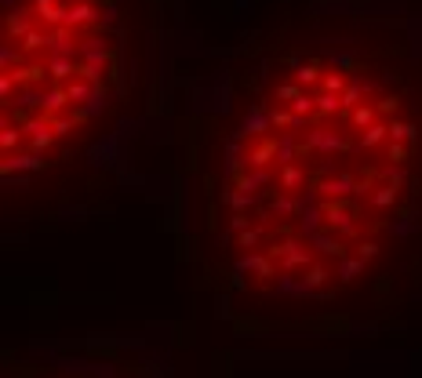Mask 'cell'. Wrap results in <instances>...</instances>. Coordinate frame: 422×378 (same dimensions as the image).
<instances>
[{
	"label": "cell",
	"instance_id": "6da1fadb",
	"mask_svg": "<svg viewBox=\"0 0 422 378\" xmlns=\"http://www.w3.org/2000/svg\"><path fill=\"white\" fill-rule=\"evenodd\" d=\"M182 229L248 334H357L422 305V11L320 0L190 99Z\"/></svg>",
	"mask_w": 422,
	"mask_h": 378
},
{
	"label": "cell",
	"instance_id": "7a4b0ae2",
	"mask_svg": "<svg viewBox=\"0 0 422 378\" xmlns=\"http://www.w3.org/2000/svg\"><path fill=\"white\" fill-rule=\"evenodd\" d=\"M146 0H0V211L26 222L73 197L143 113Z\"/></svg>",
	"mask_w": 422,
	"mask_h": 378
},
{
	"label": "cell",
	"instance_id": "3957f363",
	"mask_svg": "<svg viewBox=\"0 0 422 378\" xmlns=\"http://www.w3.org/2000/svg\"><path fill=\"white\" fill-rule=\"evenodd\" d=\"M0 378H182L167 363L153 357H138L117 346H88V349H44V353H15L4 357Z\"/></svg>",
	"mask_w": 422,
	"mask_h": 378
}]
</instances>
